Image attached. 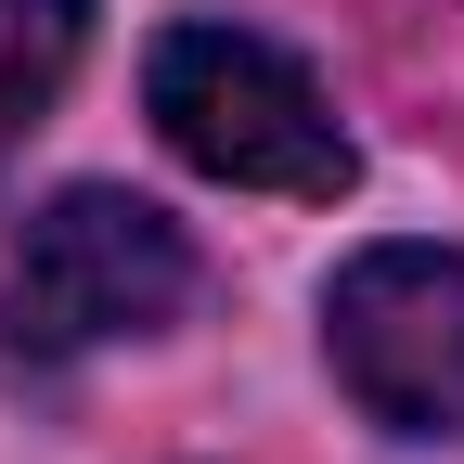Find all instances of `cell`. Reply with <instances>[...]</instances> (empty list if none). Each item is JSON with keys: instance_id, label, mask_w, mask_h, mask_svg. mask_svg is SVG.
<instances>
[{"instance_id": "cell-1", "label": "cell", "mask_w": 464, "mask_h": 464, "mask_svg": "<svg viewBox=\"0 0 464 464\" xmlns=\"http://www.w3.org/2000/svg\"><path fill=\"white\" fill-rule=\"evenodd\" d=\"M142 103H155L168 155L207 168V181H232V194L335 207L348 168H362L348 130H335V103H323V78L284 39H258V26H168L155 65H142Z\"/></svg>"}, {"instance_id": "cell-2", "label": "cell", "mask_w": 464, "mask_h": 464, "mask_svg": "<svg viewBox=\"0 0 464 464\" xmlns=\"http://www.w3.org/2000/svg\"><path fill=\"white\" fill-rule=\"evenodd\" d=\"M181 297H194L181 219L142 207V194H116V181H78V194H52L26 219L14 271H0V362H26V374L91 362L116 335L181 323Z\"/></svg>"}, {"instance_id": "cell-3", "label": "cell", "mask_w": 464, "mask_h": 464, "mask_svg": "<svg viewBox=\"0 0 464 464\" xmlns=\"http://www.w3.org/2000/svg\"><path fill=\"white\" fill-rule=\"evenodd\" d=\"M323 362L387 439H464V258L362 246L323 284Z\"/></svg>"}, {"instance_id": "cell-4", "label": "cell", "mask_w": 464, "mask_h": 464, "mask_svg": "<svg viewBox=\"0 0 464 464\" xmlns=\"http://www.w3.org/2000/svg\"><path fill=\"white\" fill-rule=\"evenodd\" d=\"M78 52H91V0H0V155L65 103Z\"/></svg>"}]
</instances>
